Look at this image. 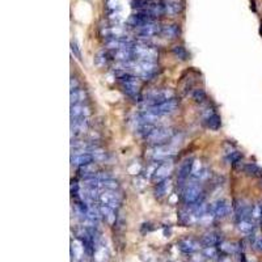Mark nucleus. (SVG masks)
<instances>
[{
    "instance_id": "39",
    "label": "nucleus",
    "mask_w": 262,
    "mask_h": 262,
    "mask_svg": "<svg viewBox=\"0 0 262 262\" xmlns=\"http://www.w3.org/2000/svg\"><path fill=\"white\" fill-rule=\"evenodd\" d=\"M260 186H261V188H262V177H261V178H260Z\"/></svg>"
},
{
    "instance_id": "29",
    "label": "nucleus",
    "mask_w": 262,
    "mask_h": 262,
    "mask_svg": "<svg viewBox=\"0 0 262 262\" xmlns=\"http://www.w3.org/2000/svg\"><path fill=\"white\" fill-rule=\"evenodd\" d=\"M79 173H80V176H83L84 178H89V177L96 176L95 163H90L87 164V165H83V167H79Z\"/></svg>"
},
{
    "instance_id": "14",
    "label": "nucleus",
    "mask_w": 262,
    "mask_h": 262,
    "mask_svg": "<svg viewBox=\"0 0 262 262\" xmlns=\"http://www.w3.org/2000/svg\"><path fill=\"white\" fill-rule=\"evenodd\" d=\"M192 169H193V159H185L178 167L177 172V180L180 184H184L192 176Z\"/></svg>"
},
{
    "instance_id": "15",
    "label": "nucleus",
    "mask_w": 262,
    "mask_h": 262,
    "mask_svg": "<svg viewBox=\"0 0 262 262\" xmlns=\"http://www.w3.org/2000/svg\"><path fill=\"white\" fill-rule=\"evenodd\" d=\"M88 130V118H71V133L78 138Z\"/></svg>"
},
{
    "instance_id": "5",
    "label": "nucleus",
    "mask_w": 262,
    "mask_h": 262,
    "mask_svg": "<svg viewBox=\"0 0 262 262\" xmlns=\"http://www.w3.org/2000/svg\"><path fill=\"white\" fill-rule=\"evenodd\" d=\"M232 205L228 202L227 199H218L212 205H210V214L214 216L215 219H224L228 215L231 214Z\"/></svg>"
},
{
    "instance_id": "16",
    "label": "nucleus",
    "mask_w": 262,
    "mask_h": 262,
    "mask_svg": "<svg viewBox=\"0 0 262 262\" xmlns=\"http://www.w3.org/2000/svg\"><path fill=\"white\" fill-rule=\"evenodd\" d=\"M178 249L184 254H193L194 252H197L199 249V243L195 241L194 239H182L178 241Z\"/></svg>"
},
{
    "instance_id": "10",
    "label": "nucleus",
    "mask_w": 262,
    "mask_h": 262,
    "mask_svg": "<svg viewBox=\"0 0 262 262\" xmlns=\"http://www.w3.org/2000/svg\"><path fill=\"white\" fill-rule=\"evenodd\" d=\"M250 211H252V207L245 202V201H235V202H233V215H235L236 223L237 222H240V220L252 218Z\"/></svg>"
},
{
    "instance_id": "17",
    "label": "nucleus",
    "mask_w": 262,
    "mask_h": 262,
    "mask_svg": "<svg viewBox=\"0 0 262 262\" xmlns=\"http://www.w3.org/2000/svg\"><path fill=\"white\" fill-rule=\"evenodd\" d=\"M197 216L193 212V210L190 207H185L178 211V222L182 226H192L197 222Z\"/></svg>"
},
{
    "instance_id": "18",
    "label": "nucleus",
    "mask_w": 262,
    "mask_h": 262,
    "mask_svg": "<svg viewBox=\"0 0 262 262\" xmlns=\"http://www.w3.org/2000/svg\"><path fill=\"white\" fill-rule=\"evenodd\" d=\"M164 12L169 16H176L182 11V1L181 0H163Z\"/></svg>"
},
{
    "instance_id": "3",
    "label": "nucleus",
    "mask_w": 262,
    "mask_h": 262,
    "mask_svg": "<svg viewBox=\"0 0 262 262\" xmlns=\"http://www.w3.org/2000/svg\"><path fill=\"white\" fill-rule=\"evenodd\" d=\"M134 58L137 60H144V62H157L159 58V52L155 48H152L150 45H147L146 42L134 43L131 48Z\"/></svg>"
},
{
    "instance_id": "25",
    "label": "nucleus",
    "mask_w": 262,
    "mask_h": 262,
    "mask_svg": "<svg viewBox=\"0 0 262 262\" xmlns=\"http://www.w3.org/2000/svg\"><path fill=\"white\" fill-rule=\"evenodd\" d=\"M201 244L203 245V248H209V246H216V245L222 244V243H220L219 235H218V233L210 232L206 233V235L202 237Z\"/></svg>"
},
{
    "instance_id": "21",
    "label": "nucleus",
    "mask_w": 262,
    "mask_h": 262,
    "mask_svg": "<svg viewBox=\"0 0 262 262\" xmlns=\"http://www.w3.org/2000/svg\"><path fill=\"white\" fill-rule=\"evenodd\" d=\"M90 116V107L84 104L71 105V118H88Z\"/></svg>"
},
{
    "instance_id": "32",
    "label": "nucleus",
    "mask_w": 262,
    "mask_h": 262,
    "mask_svg": "<svg viewBox=\"0 0 262 262\" xmlns=\"http://www.w3.org/2000/svg\"><path fill=\"white\" fill-rule=\"evenodd\" d=\"M250 215H252V219L254 222H261L262 218V202H257L254 203L253 206H252V211H250Z\"/></svg>"
},
{
    "instance_id": "6",
    "label": "nucleus",
    "mask_w": 262,
    "mask_h": 262,
    "mask_svg": "<svg viewBox=\"0 0 262 262\" xmlns=\"http://www.w3.org/2000/svg\"><path fill=\"white\" fill-rule=\"evenodd\" d=\"M177 106H178V101L173 97V99L167 100V101H164V103L159 104V105H156V106L148 107L146 110L151 112L152 114H155L156 117H164L172 114V113L176 110Z\"/></svg>"
},
{
    "instance_id": "24",
    "label": "nucleus",
    "mask_w": 262,
    "mask_h": 262,
    "mask_svg": "<svg viewBox=\"0 0 262 262\" xmlns=\"http://www.w3.org/2000/svg\"><path fill=\"white\" fill-rule=\"evenodd\" d=\"M243 172L249 177H262V168L258 167L257 164L254 163H248L243 165Z\"/></svg>"
},
{
    "instance_id": "40",
    "label": "nucleus",
    "mask_w": 262,
    "mask_h": 262,
    "mask_svg": "<svg viewBox=\"0 0 262 262\" xmlns=\"http://www.w3.org/2000/svg\"><path fill=\"white\" fill-rule=\"evenodd\" d=\"M261 224H262V218H261Z\"/></svg>"
},
{
    "instance_id": "33",
    "label": "nucleus",
    "mask_w": 262,
    "mask_h": 262,
    "mask_svg": "<svg viewBox=\"0 0 262 262\" xmlns=\"http://www.w3.org/2000/svg\"><path fill=\"white\" fill-rule=\"evenodd\" d=\"M118 182L114 180H112V178H107V180H104L101 181V188L105 190H117L118 189Z\"/></svg>"
},
{
    "instance_id": "12",
    "label": "nucleus",
    "mask_w": 262,
    "mask_h": 262,
    "mask_svg": "<svg viewBox=\"0 0 262 262\" xmlns=\"http://www.w3.org/2000/svg\"><path fill=\"white\" fill-rule=\"evenodd\" d=\"M93 161H95L93 154L88 151H75V154L71 156V164L75 167H83Z\"/></svg>"
},
{
    "instance_id": "35",
    "label": "nucleus",
    "mask_w": 262,
    "mask_h": 262,
    "mask_svg": "<svg viewBox=\"0 0 262 262\" xmlns=\"http://www.w3.org/2000/svg\"><path fill=\"white\" fill-rule=\"evenodd\" d=\"M71 193H72V195H75V197H78L79 195V184L76 182V181H72V185H71Z\"/></svg>"
},
{
    "instance_id": "23",
    "label": "nucleus",
    "mask_w": 262,
    "mask_h": 262,
    "mask_svg": "<svg viewBox=\"0 0 262 262\" xmlns=\"http://www.w3.org/2000/svg\"><path fill=\"white\" fill-rule=\"evenodd\" d=\"M99 210L101 216H103L104 220H105L107 224L112 226V224L116 222V210H114V209H112V207L109 206H105V205H100Z\"/></svg>"
},
{
    "instance_id": "37",
    "label": "nucleus",
    "mask_w": 262,
    "mask_h": 262,
    "mask_svg": "<svg viewBox=\"0 0 262 262\" xmlns=\"http://www.w3.org/2000/svg\"><path fill=\"white\" fill-rule=\"evenodd\" d=\"M219 262H231V257L229 256H222L219 258Z\"/></svg>"
},
{
    "instance_id": "34",
    "label": "nucleus",
    "mask_w": 262,
    "mask_h": 262,
    "mask_svg": "<svg viewBox=\"0 0 262 262\" xmlns=\"http://www.w3.org/2000/svg\"><path fill=\"white\" fill-rule=\"evenodd\" d=\"M202 163H201V160H193V169H192V176L194 177V178H197V176L201 173V171H202Z\"/></svg>"
},
{
    "instance_id": "1",
    "label": "nucleus",
    "mask_w": 262,
    "mask_h": 262,
    "mask_svg": "<svg viewBox=\"0 0 262 262\" xmlns=\"http://www.w3.org/2000/svg\"><path fill=\"white\" fill-rule=\"evenodd\" d=\"M118 80H120L121 88L125 92L126 95L131 97V99H139V89H140V78H138L137 75L130 72H123L122 75L118 76Z\"/></svg>"
},
{
    "instance_id": "20",
    "label": "nucleus",
    "mask_w": 262,
    "mask_h": 262,
    "mask_svg": "<svg viewBox=\"0 0 262 262\" xmlns=\"http://www.w3.org/2000/svg\"><path fill=\"white\" fill-rule=\"evenodd\" d=\"M171 189H172V182H171L169 178L160 181V182H156V186H155L156 198L161 199V198L167 197L168 194L171 193Z\"/></svg>"
},
{
    "instance_id": "30",
    "label": "nucleus",
    "mask_w": 262,
    "mask_h": 262,
    "mask_svg": "<svg viewBox=\"0 0 262 262\" xmlns=\"http://www.w3.org/2000/svg\"><path fill=\"white\" fill-rule=\"evenodd\" d=\"M172 54L175 55V58H177V59L180 60H188V58H189V52H188V50H186L184 46H181V45L175 46V48L172 49Z\"/></svg>"
},
{
    "instance_id": "19",
    "label": "nucleus",
    "mask_w": 262,
    "mask_h": 262,
    "mask_svg": "<svg viewBox=\"0 0 262 262\" xmlns=\"http://www.w3.org/2000/svg\"><path fill=\"white\" fill-rule=\"evenodd\" d=\"M180 26L177 25V24H169V25H164L161 28V33L160 35H163L165 39H169V41H172V39H176L180 37Z\"/></svg>"
},
{
    "instance_id": "22",
    "label": "nucleus",
    "mask_w": 262,
    "mask_h": 262,
    "mask_svg": "<svg viewBox=\"0 0 262 262\" xmlns=\"http://www.w3.org/2000/svg\"><path fill=\"white\" fill-rule=\"evenodd\" d=\"M84 245L80 240H73L71 243V254H72L73 261H82L83 256H84Z\"/></svg>"
},
{
    "instance_id": "9",
    "label": "nucleus",
    "mask_w": 262,
    "mask_h": 262,
    "mask_svg": "<svg viewBox=\"0 0 262 262\" xmlns=\"http://www.w3.org/2000/svg\"><path fill=\"white\" fill-rule=\"evenodd\" d=\"M173 155H175V148L172 146L163 144V146L154 147V152L151 154V157H152L154 161L164 163V161H168V160L171 159Z\"/></svg>"
},
{
    "instance_id": "31",
    "label": "nucleus",
    "mask_w": 262,
    "mask_h": 262,
    "mask_svg": "<svg viewBox=\"0 0 262 262\" xmlns=\"http://www.w3.org/2000/svg\"><path fill=\"white\" fill-rule=\"evenodd\" d=\"M192 99H193L197 104H205L207 101L206 92L203 89H201V88L194 89L193 92H192Z\"/></svg>"
},
{
    "instance_id": "36",
    "label": "nucleus",
    "mask_w": 262,
    "mask_h": 262,
    "mask_svg": "<svg viewBox=\"0 0 262 262\" xmlns=\"http://www.w3.org/2000/svg\"><path fill=\"white\" fill-rule=\"evenodd\" d=\"M71 50H72V54H75L76 58H80V56H82L80 50H79V48H78V45H76L75 42H71Z\"/></svg>"
},
{
    "instance_id": "27",
    "label": "nucleus",
    "mask_w": 262,
    "mask_h": 262,
    "mask_svg": "<svg viewBox=\"0 0 262 262\" xmlns=\"http://www.w3.org/2000/svg\"><path fill=\"white\" fill-rule=\"evenodd\" d=\"M87 100V92L82 88L71 90V105H78V104H84Z\"/></svg>"
},
{
    "instance_id": "8",
    "label": "nucleus",
    "mask_w": 262,
    "mask_h": 262,
    "mask_svg": "<svg viewBox=\"0 0 262 262\" xmlns=\"http://www.w3.org/2000/svg\"><path fill=\"white\" fill-rule=\"evenodd\" d=\"M99 202L105 206L112 207V209H118L122 202V198L116 190H104L103 193H100Z\"/></svg>"
},
{
    "instance_id": "28",
    "label": "nucleus",
    "mask_w": 262,
    "mask_h": 262,
    "mask_svg": "<svg viewBox=\"0 0 262 262\" xmlns=\"http://www.w3.org/2000/svg\"><path fill=\"white\" fill-rule=\"evenodd\" d=\"M112 59V56H110V52H106V50H101L96 54L95 56V63L100 67H104V66L107 65V62Z\"/></svg>"
},
{
    "instance_id": "7",
    "label": "nucleus",
    "mask_w": 262,
    "mask_h": 262,
    "mask_svg": "<svg viewBox=\"0 0 262 262\" xmlns=\"http://www.w3.org/2000/svg\"><path fill=\"white\" fill-rule=\"evenodd\" d=\"M202 122L207 129L212 130V131H218L222 127V118H220V116L215 110L209 109V107L203 112Z\"/></svg>"
},
{
    "instance_id": "11",
    "label": "nucleus",
    "mask_w": 262,
    "mask_h": 262,
    "mask_svg": "<svg viewBox=\"0 0 262 262\" xmlns=\"http://www.w3.org/2000/svg\"><path fill=\"white\" fill-rule=\"evenodd\" d=\"M172 172L173 164L171 163V161H164V163L157 165L155 173H154V176H152V181H154V182H160V181L167 180V178H169Z\"/></svg>"
},
{
    "instance_id": "2",
    "label": "nucleus",
    "mask_w": 262,
    "mask_h": 262,
    "mask_svg": "<svg viewBox=\"0 0 262 262\" xmlns=\"http://www.w3.org/2000/svg\"><path fill=\"white\" fill-rule=\"evenodd\" d=\"M181 199H182L185 206L192 207L199 205V203H203L205 194L198 184H188L185 185L184 189L181 192Z\"/></svg>"
},
{
    "instance_id": "13",
    "label": "nucleus",
    "mask_w": 262,
    "mask_h": 262,
    "mask_svg": "<svg viewBox=\"0 0 262 262\" xmlns=\"http://www.w3.org/2000/svg\"><path fill=\"white\" fill-rule=\"evenodd\" d=\"M161 28L163 26L159 25L157 22H148L146 25L138 28L137 33L143 38H150V37H154V35H157L161 33Z\"/></svg>"
},
{
    "instance_id": "26",
    "label": "nucleus",
    "mask_w": 262,
    "mask_h": 262,
    "mask_svg": "<svg viewBox=\"0 0 262 262\" xmlns=\"http://www.w3.org/2000/svg\"><path fill=\"white\" fill-rule=\"evenodd\" d=\"M237 229L240 231V232L245 233V235H250V233L253 232L254 229V220L252 218H248V219L240 220V222H237L236 223Z\"/></svg>"
},
{
    "instance_id": "4",
    "label": "nucleus",
    "mask_w": 262,
    "mask_h": 262,
    "mask_svg": "<svg viewBox=\"0 0 262 262\" xmlns=\"http://www.w3.org/2000/svg\"><path fill=\"white\" fill-rule=\"evenodd\" d=\"M175 135L172 129L169 127H161V126H156L155 129L152 130L148 137L146 138V140L152 146H163L168 140H171Z\"/></svg>"
},
{
    "instance_id": "38",
    "label": "nucleus",
    "mask_w": 262,
    "mask_h": 262,
    "mask_svg": "<svg viewBox=\"0 0 262 262\" xmlns=\"http://www.w3.org/2000/svg\"><path fill=\"white\" fill-rule=\"evenodd\" d=\"M258 246H260V249L262 250V239L260 241H258Z\"/></svg>"
}]
</instances>
